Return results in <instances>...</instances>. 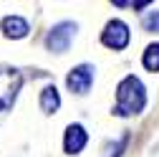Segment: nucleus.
Wrapping results in <instances>:
<instances>
[{"label": "nucleus", "mask_w": 159, "mask_h": 157, "mask_svg": "<svg viewBox=\"0 0 159 157\" xmlns=\"http://www.w3.org/2000/svg\"><path fill=\"white\" fill-rule=\"evenodd\" d=\"M147 104V91H144V84L139 81L136 76H126L121 84L116 86V107H114V114L119 117H131V114H139Z\"/></svg>", "instance_id": "f257e3e1"}, {"label": "nucleus", "mask_w": 159, "mask_h": 157, "mask_svg": "<svg viewBox=\"0 0 159 157\" xmlns=\"http://www.w3.org/2000/svg\"><path fill=\"white\" fill-rule=\"evenodd\" d=\"M23 76L15 69H0V112H5L13 107L18 91H20Z\"/></svg>", "instance_id": "f03ea898"}, {"label": "nucleus", "mask_w": 159, "mask_h": 157, "mask_svg": "<svg viewBox=\"0 0 159 157\" xmlns=\"http://www.w3.org/2000/svg\"><path fill=\"white\" fill-rule=\"evenodd\" d=\"M129 38H131V33H129V26L124 21H109L104 33H101V43L114 48V51H121L129 46Z\"/></svg>", "instance_id": "7ed1b4c3"}, {"label": "nucleus", "mask_w": 159, "mask_h": 157, "mask_svg": "<svg viewBox=\"0 0 159 157\" xmlns=\"http://www.w3.org/2000/svg\"><path fill=\"white\" fill-rule=\"evenodd\" d=\"M73 33H76V26H73V23H58L56 28H51V33H48V38H46L48 51H56V53L68 51V46H71V41H73Z\"/></svg>", "instance_id": "20e7f679"}, {"label": "nucleus", "mask_w": 159, "mask_h": 157, "mask_svg": "<svg viewBox=\"0 0 159 157\" xmlns=\"http://www.w3.org/2000/svg\"><path fill=\"white\" fill-rule=\"evenodd\" d=\"M66 84H68V89H71L73 94H86V91L91 89V84H93V69L86 66V64L71 69Z\"/></svg>", "instance_id": "39448f33"}, {"label": "nucleus", "mask_w": 159, "mask_h": 157, "mask_svg": "<svg viewBox=\"0 0 159 157\" xmlns=\"http://www.w3.org/2000/svg\"><path fill=\"white\" fill-rule=\"evenodd\" d=\"M86 142H89V134H86V129H84L81 124H71V127L66 129V137H63V150H66L68 155L81 152V150L86 147Z\"/></svg>", "instance_id": "423d86ee"}, {"label": "nucleus", "mask_w": 159, "mask_h": 157, "mask_svg": "<svg viewBox=\"0 0 159 157\" xmlns=\"http://www.w3.org/2000/svg\"><path fill=\"white\" fill-rule=\"evenodd\" d=\"M0 28H3L5 38H15V41H18V38H25V36H28V31H30L28 21H23L20 15H8V18H3Z\"/></svg>", "instance_id": "0eeeda50"}, {"label": "nucleus", "mask_w": 159, "mask_h": 157, "mask_svg": "<svg viewBox=\"0 0 159 157\" xmlns=\"http://www.w3.org/2000/svg\"><path fill=\"white\" fill-rule=\"evenodd\" d=\"M58 107H61V96H58V89L56 86H46L41 91V109L46 114H53Z\"/></svg>", "instance_id": "6e6552de"}, {"label": "nucleus", "mask_w": 159, "mask_h": 157, "mask_svg": "<svg viewBox=\"0 0 159 157\" xmlns=\"http://www.w3.org/2000/svg\"><path fill=\"white\" fill-rule=\"evenodd\" d=\"M142 64H144L149 71H159V43L147 46V51H144V56H142Z\"/></svg>", "instance_id": "1a4fd4ad"}, {"label": "nucleus", "mask_w": 159, "mask_h": 157, "mask_svg": "<svg viewBox=\"0 0 159 157\" xmlns=\"http://www.w3.org/2000/svg\"><path fill=\"white\" fill-rule=\"evenodd\" d=\"M144 28L149 33H159V10H152L147 18H144Z\"/></svg>", "instance_id": "9d476101"}, {"label": "nucleus", "mask_w": 159, "mask_h": 157, "mask_svg": "<svg viewBox=\"0 0 159 157\" xmlns=\"http://www.w3.org/2000/svg\"><path fill=\"white\" fill-rule=\"evenodd\" d=\"M126 142H129V134H124L121 140H119V145H116V150H114V155H111V157H121V152H124Z\"/></svg>", "instance_id": "9b49d317"}]
</instances>
